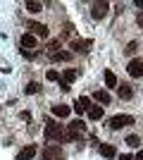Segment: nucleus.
I'll return each mask as SVG.
<instances>
[{
  "label": "nucleus",
  "instance_id": "obj_25",
  "mask_svg": "<svg viewBox=\"0 0 143 160\" xmlns=\"http://www.w3.org/2000/svg\"><path fill=\"white\" fill-rule=\"evenodd\" d=\"M62 31H64V36H69V33H74V24H64V29H62Z\"/></svg>",
  "mask_w": 143,
  "mask_h": 160
},
{
  "label": "nucleus",
  "instance_id": "obj_10",
  "mask_svg": "<svg viewBox=\"0 0 143 160\" xmlns=\"http://www.w3.org/2000/svg\"><path fill=\"white\" fill-rule=\"evenodd\" d=\"M26 27L31 29V36H43V38L48 36V27H45V24H41V22H29Z\"/></svg>",
  "mask_w": 143,
  "mask_h": 160
},
{
  "label": "nucleus",
  "instance_id": "obj_16",
  "mask_svg": "<svg viewBox=\"0 0 143 160\" xmlns=\"http://www.w3.org/2000/svg\"><path fill=\"white\" fill-rule=\"evenodd\" d=\"M24 7H26V10H29V12H41V10H43V2H36V0H26V2H24Z\"/></svg>",
  "mask_w": 143,
  "mask_h": 160
},
{
  "label": "nucleus",
  "instance_id": "obj_8",
  "mask_svg": "<svg viewBox=\"0 0 143 160\" xmlns=\"http://www.w3.org/2000/svg\"><path fill=\"white\" fill-rule=\"evenodd\" d=\"M117 93H119L122 100H129V98H134V88H131V84H126V81H119V84H117Z\"/></svg>",
  "mask_w": 143,
  "mask_h": 160
},
{
  "label": "nucleus",
  "instance_id": "obj_13",
  "mask_svg": "<svg viewBox=\"0 0 143 160\" xmlns=\"http://www.w3.org/2000/svg\"><path fill=\"white\" fill-rule=\"evenodd\" d=\"M100 155H102V158H107V160H112L117 155V148L112 146V143H102V146H100Z\"/></svg>",
  "mask_w": 143,
  "mask_h": 160
},
{
  "label": "nucleus",
  "instance_id": "obj_20",
  "mask_svg": "<svg viewBox=\"0 0 143 160\" xmlns=\"http://www.w3.org/2000/svg\"><path fill=\"white\" fill-rule=\"evenodd\" d=\"M126 146L129 148H138L141 146V136H138V134H129V136H126Z\"/></svg>",
  "mask_w": 143,
  "mask_h": 160
},
{
  "label": "nucleus",
  "instance_id": "obj_22",
  "mask_svg": "<svg viewBox=\"0 0 143 160\" xmlns=\"http://www.w3.org/2000/svg\"><path fill=\"white\" fill-rule=\"evenodd\" d=\"M76 74H79V72H74V69H67V72H64V84H72V81L76 79Z\"/></svg>",
  "mask_w": 143,
  "mask_h": 160
},
{
  "label": "nucleus",
  "instance_id": "obj_21",
  "mask_svg": "<svg viewBox=\"0 0 143 160\" xmlns=\"http://www.w3.org/2000/svg\"><path fill=\"white\" fill-rule=\"evenodd\" d=\"M60 43H62V38H55V41H50V43H48V50H50V55H53V53H57Z\"/></svg>",
  "mask_w": 143,
  "mask_h": 160
},
{
  "label": "nucleus",
  "instance_id": "obj_19",
  "mask_svg": "<svg viewBox=\"0 0 143 160\" xmlns=\"http://www.w3.org/2000/svg\"><path fill=\"white\" fill-rule=\"evenodd\" d=\"M88 117L91 120H102V108L100 105H91L88 108Z\"/></svg>",
  "mask_w": 143,
  "mask_h": 160
},
{
  "label": "nucleus",
  "instance_id": "obj_24",
  "mask_svg": "<svg viewBox=\"0 0 143 160\" xmlns=\"http://www.w3.org/2000/svg\"><path fill=\"white\" fill-rule=\"evenodd\" d=\"M45 79H48V81H60V74L55 72V69H50V72L45 74Z\"/></svg>",
  "mask_w": 143,
  "mask_h": 160
},
{
  "label": "nucleus",
  "instance_id": "obj_17",
  "mask_svg": "<svg viewBox=\"0 0 143 160\" xmlns=\"http://www.w3.org/2000/svg\"><path fill=\"white\" fill-rule=\"evenodd\" d=\"M53 60L55 62H67V60H72V53H67V50H57V53H53Z\"/></svg>",
  "mask_w": 143,
  "mask_h": 160
},
{
  "label": "nucleus",
  "instance_id": "obj_18",
  "mask_svg": "<svg viewBox=\"0 0 143 160\" xmlns=\"http://www.w3.org/2000/svg\"><path fill=\"white\" fill-rule=\"evenodd\" d=\"M117 84H119V81H117V77H115V72H105V86H110V88H117Z\"/></svg>",
  "mask_w": 143,
  "mask_h": 160
},
{
  "label": "nucleus",
  "instance_id": "obj_27",
  "mask_svg": "<svg viewBox=\"0 0 143 160\" xmlns=\"http://www.w3.org/2000/svg\"><path fill=\"white\" fill-rule=\"evenodd\" d=\"M119 160H134V158H131V155H126V153H124V155H119Z\"/></svg>",
  "mask_w": 143,
  "mask_h": 160
},
{
  "label": "nucleus",
  "instance_id": "obj_15",
  "mask_svg": "<svg viewBox=\"0 0 143 160\" xmlns=\"http://www.w3.org/2000/svg\"><path fill=\"white\" fill-rule=\"evenodd\" d=\"M69 112H72V108H69V105H53V115H55V117H67Z\"/></svg>",
  "mask_w": 143,
  "mask_h": 160
},
{
  "label": "nucleus",
  "instance_id": "obj_14",
  "mask_svg": "<svg viewBox=\"0 0 143 160\" xmlns=\"http://www.w3.org/2000/svg\"><path fill=\"white\" fill-rule=\"evenodd\" d=\"M93 100H98V103H102V105H107L112 98H110V93L105 91V88H98V91L93 93Z\"/></svg>",
  "mask_w": 143,
  "mask_h": 160
},
{
  "label": "nucleus",
  "instance_id": "obj_3",
  "mask_svg": "<svg viewBox=\"0 0 143 160\" xmlns=\"http://www.w3.org/2000/svg\"><path fill=\"white\" fill-rule=\"evenodd\" d=\"M41 160H67V155H64V151H62V146H45L41 153Z\"/></svg>",
  "mask_w": 143,
  "mask_h": 160
},
{
  "label": "nucleus",
  "instance_id": "obj_4",
  "mask_svg": "<svg viewBox=\"0 0 143 160\" xmlns=\"http://www.w3.org/2000/svg\"><path fill=\"white\" fill-rule=\"evenodd\" d=\"M134 117L131 115H115L112 120H110V129H122V127H129V124H134Z\"/></svg>",
  "mask_w": 143,
  "mask_h": 160
},
{
  "label": "nucleus",
  "instance_id": "obj_1",
  "mask_svg": "<svg viewBox=\"0 0 143 160\" xmlns=\"http://www.w3.org/2000/svg\"><path fill=\"white\" fill-rule=\"evenodd\" d=\"M45 139L48 141H67V132L62 129V124L53 120H45Z\"/></svg>",
  "mask_w": 143,
  "mask_h": 160
},
{
  "label": "nucleus",
  "instance_id": "obj_28",
  "mask_svg": "<svg viewBox=\"0 0 143 160\" xmlns=\"http://www.w3.org/2000/svg\"><path fill=\"white\" fill-rule=\"evenodd\" d=\"M136 7H138V10H143V0H136Z\"/></svg>",
  "mask_w": 143,
  "mask_h": 160
},
{
  "label": "nucleus",
  "instance_id": "obj_29",
  "mask_svg": "<svg viewBox=\"0 0 143 160\" xmlns=\"http://www.w3.org/2000/svg\"><path fill=\"white\" fill-rule=\"evenodd\" d=\"M138 24H141V27H143V12L138 14Z\"/></svg>",
  "mask_w": 143,
  "mask_h": 160
},
{
  "label": "nucleus",
  "instance_id": "obj_11",
  "mask_svg": "<svg viewBox=\"0 0 143 160\" xmlns=\"http://www.w3.org/2000/svg\"><path fill=\"white\" fill-rule=\"evenodd\" d=\"M19 46H21V53H24V50H34V48H36V36L24 33V36L19 38Z\"/></svg>",
  "mask_w": 143,
  "mask_h": 160
},
{
  "label": "nucleus",
  "instance_id": "obj_30",
  "mask_svg": "<svg viewBox=\"0 0 143 160\" xmlns=\"http://www.w3.org/2000/svg\"><path fill=\"white\" fill-rule=\"evenodd\" d=\"M134 160H143V153H138V155H136V158H134Z\"/></svg>",
  "mask_w": 143,
  "mask_h": 160
},
{
  "label": "nucleus",
  "instance_id": "obj_12",
  "mask_svg": "<svg viewBox=\"0 0 143 160\" xmlns=\"http://www.w3.org/2000/svg\"><path fill=\"white\" fill-rule=\"evenodd\" d=\"M88 108H91V98H86V96H81V98H79V100L74 103V110H76L79 115H81V112H86Z\"/></svg>",
  "mask_w": 143,
  "mask_h": 160
},
{
  "label": "nucleus",
  "instance_id": "obj_26",
  "mask_svg": "<svg viewBox=\"0 0 143 160\" xmlns=\"http://www.w3.org/2000/svg\"><path fill=\"white\" fill-rule=\"evenodd\" d=\"M126 53H129V55H134V53H136V41H131L129 46H126Z\"/></svg>",
  "mask_w": 143,
  "mask_h": 160
},
{
  "label": "nucleus",
  "instance_id": "obj_5",
  "mask_svg": "<svg viewBox=\"0 0 143 160\" xmlns=\"http://www.w3.org/2000/svg\"><path fill=\"white\" fill-rule=\"evenodd\" d=\"M107 10H110L107 2H93V5H91V17H93V19H105V17H107Z\"/></svg>",
  "mask_w": 143,
  "mask_h": 160
},
{
  "label": "nucleus",
  "instance_id": "obj_9",
  "mask_svg": "<svg viewBox=\"0 0 143 160\" xmlns=\"http://www.w3.org/2000/svg\"><path fill=\"white\" fill-rule=\"evenodd\" d=\"M38 153V148H36V143H29V146H24L19 151V153H17V160H31L34 158V155Z\"/></svg>",
  "mask_w": 143,
  "mask_h": 160
},
{
  "label": "nucleus",
  "instance_id": "obj_2",
  "mask_svg": "<svg viewBox=\"0 0 143 160\" xmlns=\"http://www.w3.org/2000/svg\"><path fill=\"white\" fill-rule=\"evenodd\" d=\"M83 129H86V124H83L81 120H74L67 124V141H79L83 136Z\"/></svg>",
  "mask_w": 143,
  "mask_h": 160
},
{
  "label": "nucleus",
  "instance_id": "obj_7",
  "mask_svg": "<svg viewBox=\"0 0 143 160\" xmlns=\"http://www.w3.org/2000/svg\"><path fill=\"white\" fill-rule=\"evenodd\" d=\"M91 43H93L91 38H76V41H72V43H69V48H72V53H86Z\"/></svg>",
  "mask_w": 143,
  "mask_h": 160
},
{
  "label": "nucleus",
  "instance_id": "obj_23",
  "mask_svg": "<svg viewBox=\"0 0 143 160\" xmlns=\"http://www.w3.org/2000/svg\"><path fill=\"white\" fill-rule=\"evenodd\" d=\"M24 91H26V93H38V91H41V86H38L36 81H31V84H29V86L24 88Z\"/></svg>",
  "mask_w": 143,
  "mask_h": 160
},
{
  "label": "nucleus",
  "instance_id": "obj_6",
  "mask_svg": "<svg viewBox=\"0 0 143 160\" xmlns=\"http://www.w3.org/2000/svg\"><path fill=\"white\" fill-rule=\"evenodd\" d=\"M126 72H129V77H143V60L141 58H134L126 65Z\"/></svg>",
  "mask_w": 143,
  "mask_h": 160
}]
</instances>
